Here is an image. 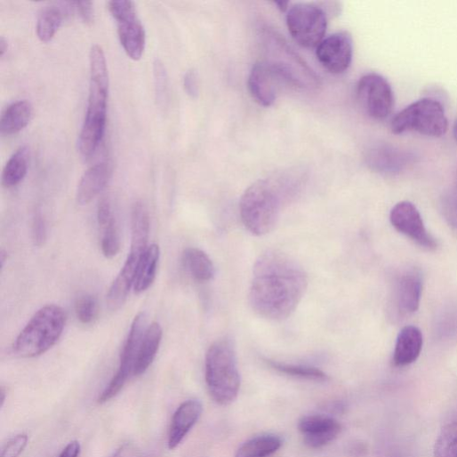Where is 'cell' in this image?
<instances>
[{"label":"cell","instance_id":"obj_27","mask_svg":"<svg viewBox=\"0 0 457 457\" xmlns=\"http://www.w3.org/2000/svg\"><path fill=\"white\" fill-rule=\"evenodd\" d=\"M63 21V15L60 9L48 7L39 14L36 26V34L42 43H50L55 37Z\"/></svg>","mask_w":457,"mask_h":457},{"label":"cell","instance_id":"obj_45","mask_svg":"<svg viewBox=\"0 0 457 457\" xmlns=\"http://www.w3.org/2000/svg\"><path fill=\"white\" fill-rule=\"evenodd\" d=\"M453 138L457 140V119L454 121L453 125Z\"/></svg>","mask_w":457,"mask_h":457},{"label":"cell","instance_id":"obj_4","mask_svg":"<svg viewBox=\"0 0 457 457\" xmlns=\"http://www.w3.org/2000/svg\"><path fill=\"white\" fill-rule=\"evenodd\" d=\"M205 382L214 402L220 405L232 404L241 389L235 345L230 339L216 341L208 349L204 363Z\"/></svg>","mask_w":457,"mask_h":457},{"label":"cell","instance_id":"obj_42","mask_svg":"<svg viewBox=\"0 0 457 457\" xmlns=\"http://www.w3.org/2000/svg\"><path fill=\"white\" fill-rule=\"evenodd\" d=\"M325 409L331 413H341L345 411L346 405L343 404V402L340 401L330 402L326 405Z\"/></svg>","mask_w":457,"mask_h":457},{"label":"cell","instance_id":"obj_12","mask_svg":"<svg viewBox=\"0 0 457 457\" xmlns=\"http://www.w3.org/2000/svg\"><path fill=\"white\" fill-rule=\"evenodd\" d=\"M389 219L398 233L419 247L427 251H435L437 248V240L427 230L419 210L413 203L401 201L395 204Z\"/></svg>","mask_w":457,"mask_h":457},{"label":"cell","instance_id":"obj_43","mask_svg":"<svg viewBox=\"0 0 457 457\" xmlns=\"http://www.w3.org/2000/svg\"><path fill=\"white\" fill-rule=\"evenodd\" d=\"M9 50L8 41L3 36L0 38V57L3 59L5 57Z\"/></svg>","mask_w":457,"mask_h":457},{"label":"cell","instance_id":"obj_35","mask_svg":"<svg viewBox=\"0 0 457 457\" xmlns=\"http://www.w3.org/2000/svg\"><path fill=\"white\" fill-rule=\"evenodd\" d=\"M33 238L38 247L44 245L47 240V227L44 216L40 210L35 213L33 220Z\"/></svg>","mask_w":457,"mask_h":457},{"label":"cell","instance_id":"obj_34","mask_svg":"<svg viewBox=\"0 0 457 457\" xmlns=\"http://www.w3.org/2000/svg\"><path fill=\"white\" fill-rule=\"evenodd\" d=\"M441 206L445 220L451 226L457 228V189L442 197Z\"/></svg>","mask_w":457,"mask_h":457},{"label":"cell","instance_id":"obj_32","mask_svg":"<svg viewBox=\"0 0 457 457\" xmlns=\"http://www.w3.org/2000/svg\"><path fill=\"white\" fill-rule=\"evenodd\" d=\"M154 81L156 100L164 105L168 97V76L164 64L156 60L154 63Z\"/></svg>","mask_w":457,"mask_h":457},{"label":"cell","instance_id":"obj_26","mask_svg":"<svg viewBox=\"0 0 457 457\" xmlns=\"http://www.w3.org/2000/svg\"><path fill=\"white\" fill-rule=\"evenodd\" d=\"M28 167V149L26 147H22L11 156L4 169V186L8 188L18 186L26 178Z\"/></svg>","mask_w":457,"mask_h":457},{"label":"cell","instance_id":"obj_9","mask_svg":"<svg viewBox=\"0 0 457 457\" xmlns=\"http://www.w3.org/2000/svg\"><path fill=\"white\" fill-rule=\"evenodd\" d=\"M286 22L293 39L303 48H317L325 39L327 16L316 4H294L288 12Z\"/></svg>","mask_w":457,"mask_h":457},{"label":"cell","instance_id":"obj_28","mask_svg":"<svg viewBox=\"0 0 457 457\" xmlns=\"http://www.w3.org/2000/svg\"><path fill=\"white\" fill-rule=\"evenodd\" d=\"M434 457H457V421L442 428L434 445Z\"/></svg>","mask_w":457,"mask_h":457},{"label":"cell","instance_id":"obj_10","mask_svg":"<svg viewBox=\"0 0 457 457\" xmlns=\"http://www.w3.org/2000/svg\"><path fill=\"white\" fill-rule=\"evenodd\" d=\"M108 9L117 23L120 44L126 55L132 60H140L146 47V33L140 21L132 2H109Z\"/></svg>","mask_w":457,"mask_h":457},{"label":"cell","instance_id":"obj_5","mask_svg":"<svg viewBox=\"0 0 457 457\" xmlns=\"http://www.w3.org/2000/svg\"><path fill=\"white\" fill-rule=\"evenodd\" d=\"M131 223V250L124 267L107 295V303L111 310L119 309L126 301L128 294L134 285L142 256L148 247L149 217L145 204L140 201L136 202L132 207Z\"/></svg>","mask_w":457,"mask_h":457},{"label":"cell","instance_id":"obj_17","mask_svg":"<svg viewBox=\"0 0 457 457\" xmlns=\"http://www.w3.org/2000/svg\"><path fill=\"white\" fill-rule=\"evenodd\" d=\"M203 405L196 399H188L176 409L172 415L168 433V448L179 446L199 420Z\"/></svg>","mask_w":457,"mask_h":457},{"label":"cell","instance_id":"obj_6","mask_svg":"<svg viewBox=\"0 0 457 457\" xmlns=\"http://www.w3.org/2000/svg\"><path fill=\"white\" fill-rule=\"evenodd\" d=\"M66 321L62 308L57 305L42 308L16 339L15 354L23 358H34L46 353L62 336Z\"/></svg>","mask_w":457,"mask_h":457},{"label":"cell","instance_id":"obj_39","mask_svg":"<svg viewBox=\"0 0 457 457\" xmlns=\"http://www.w3.org/2000/svg\"><path fill=\"white\" fill-rule=\"evenodd\" d=\"M111 457H143L141 450L132 443L122 445Z\"/></svg>","mask_w":457,"mask_h":457},{"label":"cell","instance_id":"obj_41","mask_svg":"<svg viewBox=\"0 0 457 457\" xmlns=\"http://www.w3.org/2000/svg\"><path fill=\"white\" fill-rule=\"evenodd\" d=\"M381 457H413L406 449L399 446H391L387 449Z\"/></svg>","mask_w":457,"mask_h":457},{"label":"cell","instance_id":"obj_37","mask_svg":"<svg viewBox=\"0 0 457 457\" xmlns=\"http://www.w3.org/2000/svg\"><path fill=\"white\" fill-rule=\"evenodd\" d=\"M114 218L111 204L108 199H102L97 211V219L99 224L103 228Z\"/></svg>","mask_w":457,"mask_h":457},{"label":"cell","instance_id":"obj_3","mask_svg":"<svg viewBox=\"0 0 457 457\" xmlns=\"http://www.w3.org/2000/svg\"><path fill=\"white\" fill-rule=\"evenodd\" d=\"M286 187L272 179H263L254 182L243 195L240 212L245 226L253 236L263 237L276 228Z\"/></svg>","mask_w":457,"mask_h":457},{"label":"cell","instance_id":"obj_22","mask_svg":"<svg viewBox=\"0 0 457 457\" xmlns=\"http://www.w3.org/2000/svg\"><path fill=\"white\" fill-rule=\"evenodd\" d=\"M34 108L28 100H20L10 105L0 119L2 134L16 135L23 131L33 119Z\"/></svg>","mask_w":457,"mask_h":457},{"label":"cell","instance_id":"obj_24","mask_svg":"<svg viewBox=\"0 0 457 457\" xmlns=\"http://www.w3.org/2000/svg\"><path fill=\"white\" fill-rule=\"evenodd\" d=\"M160 260V249L156 245H151L144 253L140 261L133 289L136 293L146 292L155 282L158 263Z\"/></svg>","mask_w":457,"mask_h":457},{"label":"cell","instance_id":"obj_36","mask_svg":"<svg viewBox=\"0 0 457 457\" xmlns=\"http://www.w3.org/2000/svg\"><path fill=\"white\" fill-rule=\"evenodd\" d=\"M73 5L84 24L91 26L94 23L95 15L92 2H76Z\"/></svg>","mask_w":457,"mask_h":457},{"label":"cell","instance_id":"obj_25","mask_svg":"<svg viewBox=\"0 0 457 457\" xmlns=\"http://www.w3.org/2000/svg\"><path fill=\"white\" fill-rule=\"evenodd\" d=\"M283 445L282 438L275 434L255 437L237 450L236 457H267L277 452Z\"/></svg>","mask_w":457,"mask_h":457},{"label":"cell","instance_id":"obj_29","mask_svg":"<svg viewBox=\"0 0 457 457\" xmlns=\"http://www.w3.org/2000/svg\"><path fill=\"white\" fill-rule=\"evenodd\" d=\"M268 364L277 372L291 377L311 381H326L327 374L322 370L308 365H289L268 360Z\"/></svg>","mask_w":457,"mask_h":457},{"label":"cell","instance_id":"obj_11","mask_svg":"<svg viewBox=\"0 0 457 457\" xmlns=\"http://www.w3.org/2000/svg\"><path fill=\"white\" fill-rule=\"evenodd\" d=\"M358 102L364 111L375 120L389 116L394 107V93L382 76L371 73L364 76L357 86Z\"/></svg>","mask_w":457,"mask_h":457},{"label":"cell","instance_id":"obj_21","mask_svg":"<svg viewBox=\"0 0 457 457\" xmlns=\"http://www.w3.org/2000/svg\"><path fill=\"white\" fill-rule=\"evenodd\" d=\"M162 337L163 330L158 323L154 322L146 328L134 365L133 376L142 375L150 367L158 352Z\"/></svg>","mask_w":457,"mask_h":457},{"label":"cell","instance_id":"obj_16","mask_svg":"<svg viewBox=\"0 0 457 457\" xmlns=\"http://www.w3.org/2000/svg\"><path fill=\"white\" fill-rule=\"evenodd\" d=\"M367 165L375 172L394 175L401 172L413 161V156L390 145H376L366 153Z\"/></svg>","mask_w":457,"mask_h":457},{"label":"cell","instance_id":"obj_14","mask_svg":"<svg viewBox=\"0 0 457 457\" xmlns=\"http://www.w3.org/2000/svg\"><path fill=\"white\" fill-rule=\"evenodd\" d=\"M423 281L415 269L403 271L393 285L392 304L401 317L415 313L420 307Z\"/></svg>","mask_w":457,"mask_h":457},{"label":"cell","instance_id":"obj_31","mask_svg":"<svg viewBox=\"0 0 457 457\" xmlns=\"http://www.w3.org/2000/svg\"><path fill=\"white\" fill-rule=\"evenodd\" d=\"M76 313L78 320L84 325L92 324L98 314V302L95 297L85 295L76 302Z\"/></svg>","mask_w":457,"mask_h":457},{"label":"cell","instance_id":"obj_18","mask_svg":"<svg viewBox=\"0 0 457 457\" xmlns=\"http://www.w3.org/2000/svg\"><path fill=\"white\" fill-rule=\"evenodd\" d=\"M423 345V336L421 330L415 326L404 327L396 341L393 364L397 367H405L414 363L421 355Z\"/></svg>","mask_w":457,"mask_h":457},{"label":"cell","instance_id":"obj_30","mask_svg":"<svg viewBox=\"0 0 457 457\" xmlns=\"http://www.w3.org/2000/svg\"><path fill=\"white\" fill-rule=\"evenodd\" d=\"M103 228L101 251L107 259H113L120 251L119 228L115 217Z\"/></svg>","mask_w":457,"mask_h":457},{"label":"cell","instance_id":"obj_13","mask_svg":"<svg viewBox=\"0 0 457 457\" xmlns=\"http://www.w3.org/2000/svg\"><path fill=\"white\" fill-rule=\"evenodd\" d=\"M317 58L331 74L341 75L350 67L353 59V40L348 32L333 34L317 48Z\"/></svg>","mask_w":457,"mask_h":457},{"label":"cell","instance_id":"obj_33","mask_svg":"<svg viewBox=\"0 0 457 457\" xmlns=\"http://www.w3.org/2000/svg\"><path fill=\"white\" fill-rule=\"evenodd\" d=\"M29 437L26 433L11 438L3 447L2 457H20L28 445Z\"/></svg>","mask_w":457,"mask_h":457},{"label":"cell","instance_id":"obj_38","mask_svg":"<svg viewBox=\"0 0 457 457\" xmlns=\"http://www.w3.org/2000/svg\"><path fill=\"white\" fill-rule=\"evenodd\" d=\"M183 86L186 93L191 98H196L198 95L197 76L195 70H188L183 78Z\"/></svg>","mask_w":457,"mask_h":457},{"label":"cell","instance_id":"obj_44","mask_svg":"<svg viewBox=\"0 0 457 457\" xmlns=\"http://www.w3.org/2000/svg\"><path fill=\"white\" fill-rule=\"evenodd\" d=\"M276 4H277V5H278V6H279V9H281L283 12L287 11V9H288V5H289V4H288V3H286V4H284V3H277Z\"/></svg>","mask_w":457,"mask_h":457},{"label":"cell","instance_id":"obj_23","mask_svg":"<svg viewBox=\"0 0 457 457\" xmlns=\"http://www.w3.org/2000/svg\"><path fill=\"white\" fill-rule=\"evenodd\" d=\"M182 263L188 274L199 283L213 279L215 269L209 256L196 248H188L182 255Z\"/></svg>","mask_w":457,"mask_h":457},{"label":"cell","instance_id":"obj_20","mask_svg":"<svg viewBox=\"0 0 457 457\" xmlns=\"http://www.w3.org/2000/svg\"><path fill=\"white\" fill-rule=\"evenodd\" d=\"M111 175L108 164L100 163L90 167L81 178L76 191V200L81 205L92 202L108 183Z\"/></svg>","mask_w":457,"mask_h":457},{"label":"cell","instance_id":"obj_19","mask_svg":"<svg viewBox=\"0 0 457 457\" xmlns=\"http://www.w3.org/2000/svg\"><path fill=\"white\" fill-rule=\"evenodd\" d=\"M145 325V315L143 313L138 314L131 325L120 355V364L116 373L127 380L133 376L138 351L147 328Z\"/></svg>","mask_w":457,"mask_h":457},{"label":"cell","instance_id":"obj_40","mask_svg":"<svg viewBox=\"0 0 457 457\" xmlns=\"http://www.w3.org/2000/svg\"><path fill=\"white\" fill-rule=\"evenodd\" d=\"M81 453V444L75 440L70 442L60 453L59 457H79Z\"/></svg>","mask_w":457,"mask_h":457},{"label":"cell","instance_id":"obj_1","mask_svg":"<svg viewBox=\"0 0 457 457\" xmlns=\"http://www.w3.org/2000/svg\"><path fill=\"white\" fill-rule=\"evenodd\" d=\"M308 286V275L296 261L281 252L268 251L254 266L250 305L265 319L284 321L295 312Z\"/></svg>","mask_w":457,"mask_h":457},{"label":"cell","instance_id":"obj_46","mask_svg":"<svg viewBox=\"0 0 457 457\" xmlns=\"http://www.w3.org/2000/svg\"><path fill=\"white\" fill-rule=\"evenodd\" d=\"M5 400H6V392H5V389L3 388L2 389V406L4 405Z\"/></svg>","mask_w":457,"mask_h":457},{"label":"cell","instance_id":"obj_8","mask_svg":"<svg viewBox=\"0 0 457 457\" xmlns=\"http://www.w3.org/2000/svg\"><path fill=\"white\" fill-rule=\"evenodd\" d=\"M391 132L401 134L416 132L430 137L443 136L448 128V121L443 105L437 100H419L399 113L390 124Z\"/></svg>","mask_w":457,"mask_h":457},{"label":"cell","instance_id":"obj_47","mask_svg":"<svg viewBox=\"0 0 457 457\" xmlns=\"http://www.w3.org/2000/svg\"><path fill=\"white\" fill-rule=\"evenodd\" d=\"M457 189V188H456Z\"/></svg>","mask_w":457,"mask_h":457},{"label":"cell","instance_id":"obj_2","mask_svg":"<svg viewBox=\"0 0 457 457\" xmlns=\"http://www.w3.org/2000/svg\"><path fill=\"white\" fill-rule=\"evenodd\" d=\"M109 78L104 50L96 44L90 52V88L87 111L78 139L81 155L92 156L101 143L107 124Z\"/></svg>","mask_w":457,"mask_h":457},{"label":"cell","instance_id":"obj_7","mask_svg":"<svg viewBox=\"0 0 457 457\" xmlns=\"http://www.w3.org/2000/svg\"><path fill=\"white\" fill-rule=\"evenodd\" d=\"M304 87L289 64L282 61L256 63L249 76L248 87L253 100L265 108L271 107L284 86Z\"/></svg>","mask_w":457,"mask_h":457},{"label":"cell","instance_id":"obj_15","mask_svg":"<svg viewBox=\"0 0 457 457\" xmlns=\"http://www.w3.org/2000/svg\"><path fill=\"white\" fill-rule=\"evenodd\" d=\"M299 429L305 444L313 449L322 448L334 441L342 430L341 424L333 417L322 414L304 416Z\"/></svg>","mask_w":457,"mask_h":457}]
</instances>
